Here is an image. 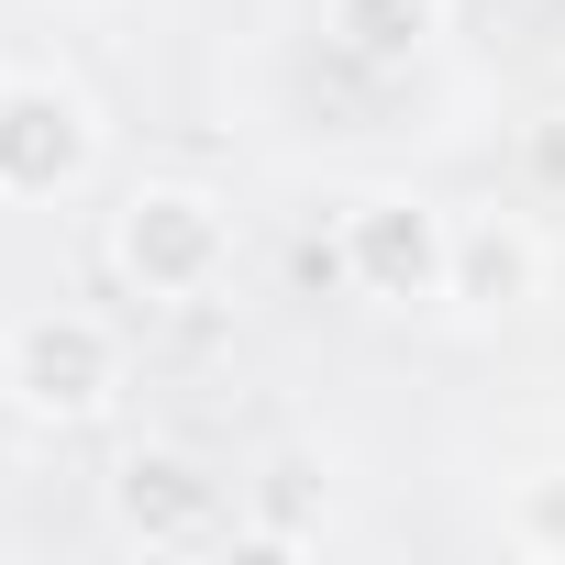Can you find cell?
<instances>
[{
  "instance_id": "cell-3",
  "label": "cell",
  "mask_w": 565,
  "mask_h": 565,
  "mask_svg": "<svg viewBox=\"0 0 565 565\" xmlns=\"http://www.w3.org/2000/svg\"><path fill=\"white\" fill-rule=\"evenodd\" d=\"M0 388H12L23 422L78 433V422H100L122 399V333L100 311H23L0 333Z\"/></svg>"
},
{
  "instance_id": "cell-10",
  "label": "cell",
  "mask_w": 565,
  "mask_h": 565,
  "mask_svg": "<svg viewBox=\"0 0 565 565\" xmlns=\"http://www.w3.org/2000/svg\"><path fill=\"white\" fill-rule=\"evenodd\" d=\"M521 167H532V189H565V111H543L521 134Z\"/></svg>"
},
{
  "instance_id": "cell-1",
  "label": "cell",
  "mask_w": 565,
  "mask_h": 565,
  "mask_svg": "<svg viewBox=\"0 0 565 565\" xmlns=\"http://www.w3.org/2000/svg\"><path fill=\"white\" fill-rule=\"evenodd\" d=\"M111 266L134 277V300H211L222 277H233V200L200 189V178H145L111 222Z\"/></svg>"
},
{
  "instance_id": "cell-2",
  "label": "cell",
  "mask_w": 565,
  "mask_h": 565,
  "mask_svg": "<svg viewBox=\"0 0 565 565\" xmlns=\"http://www.w3.org/2000/svg\"><path fill=\"white\" fill-rule=\"evenodd\" d=\"M333 277L377 311H422L455 277V211H433L422 189H366L333 222Z\"/></svg>"
},
{
  "instance_id": "cell-4",
  "label": "cell",
  "mask_w": 565,
  "mask_h": 565,
  "mask_svg": "<svg viewBox=\"0 0 565 565\" xmlns=\"http://www.w3.org/2000/svg\"><path fill=\"white\" fill-rule=\"evenodd\" d=\"M100 499H111V532L145 543V554H200V543L244 532V488L222 466H200L189 444H134Z\"/></svg>"
},
{
  "instance_id": "cell-9",
  "label": "cell",
  "mask_w": 565,
  "mask_h": 565,
  "mask_svg": "<svg viewBox=\"0 0 565 565\" xmlns=\"http://www.w3.org/2000/svg\"><path fill=\"white\" fill-rule=\"evenodd\" d=\"M510 543H521V554H565V477H521V499H510Z\"/></svg>"
},
{
  "instance_id": "cell-7",
  "label": "cell",
  "mask_w": 565,
  "mask_h": 565,
  "mask_svg": "<svg viewBox=\"0 0 565 565\" xmlns=\"http://www.w3.org/2000/svg\"><path fill=\"white\" fill-rule=\"evenodd\" d=\"M444 12H455V0H322V34L355 67H422L444 45Z\"/></svg>"
},
{
  "instance_id": "cell-5",
  "label": "cell",
  "mask_w": 565,
  "mask_h": 565,
  "mask_svg": "<svg viewBox=\"0 0 565 565\" xmlns=\"http://www.w3.org/2000/svg\"><path fill=\"white\" fill-rule=\"evenodd\" d=\"M100 167V111L67 78H0V200L34 211Z\"/></svg>"
},
{
  "instance_id": "cell-6",
  "label": "cell",
  "mask_w": 565,
  "mask_h": 565,
  "mask_svg": "<svg viewBox=\"0 0 565 565\" xmlns=\"http://www.w3.org/2000/svg\"><path fill=\"white\" fill-rule=\"evenodd\" d=\"M444 300L477 311V322H510L543 300V233L521 211H455V277H444Z\"/></svg>"
},
{
  "instance_id": "cell-8",
  "label": "cell",
  "mask_w": 565,
  "mask_h": 565,
  "mask_svg": "<svg viewBox=\"0 0 565 565\" xmlns=\"http://www.w3.org/2000/svg\"><path fill=\"white\" fill-rule=\"evenodd\" d=\"M311 488H322V477H311L300 455H277V466L244 488V532H255V543H311Z\"/></svg>"
}]
</instances>
